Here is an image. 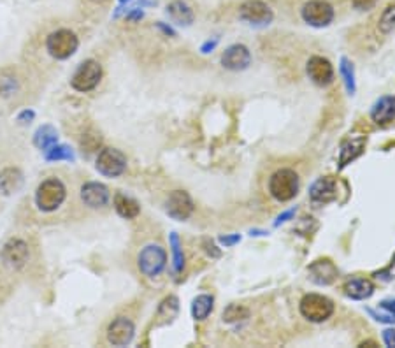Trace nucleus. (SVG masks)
<instances>
[{
    "label": "nucleus",
    "instance_id": "20e7f679",
    "mask_svg": "<svg viewBox=\"0 0 395 348\" xmlns=\"http://www.w3.org/2000/svg\"><path fill=\"white\" fill-rule=\"evenodd\" d=\"M79 39L72 30L60 29L50 34L46 39V50L57 60H67L78 51Z\"/></svg>",
    "mask_w": 395,
    "mask_h": 348
},
{
    "label": "nucleus",
    "instance_id": "c9c22d12",
    "mask_svg": "<svg viewBox=\"0 0 395 348\" xmlns=\"http://www.w3.org/2000/svg\"><path fill=\"white\" fill-rule=\"evenodd\" d=\"M36 118V113L32 109H23L22 113L18 114V121L20 123H30V121Z\"/></svg>",
    "mask_w": 395,
    "mask_h": 348
},
{
    "label": "nucleus",
    "instance_id": "b1692460",
    "mask_svg": "<svg viewBox=\"0 0 395 348\" xmlns=\"http://www.w3.org/2000/svg\"><path fill=\"white\" fill-rule=\"evenodd\" d=\"M114 210L118 211V215L123 218H135L139 213H141V206L135 199L132 197L125 196V194H116L114 196Z\"/></svg>",
    "mask_w": 395,
    "mask_h": 348
},
{
    "label": "nucleus",
    "instance_id": "e433bc0d",
    "mask_svg": "<svg viewBox=\"0 0 395 348\" xmlns=\"http://www.w3.org/2000/svg\"><path fill=\"white\" fill-rule=\"evenodd\" d=\"M204 246H206V252H208V255H211V257H220V255H222V252H220V250H218V246H216L213 241H209V239H206Z\"/></svg>",
    "mask_w": 395,
    "mask_h": 348
},
{
    "label": "nucleus",
    "instance_id": "4be33fe9",
    "mask_svg": "<svg viewBox=\"0 0 395 348\" xmlns=\"http://www.w3.org/2000/svg\"><path fill=\"white\" fill-rule=\"evenodd\" d=\"M344 294L349 299H355V301H363V299H369L374 294V285L367 278H352V280L346 281Z\"/></svg>",
    "mask_w": 395,
    "mask_h": 348
},
{
    "label": "nucleus",
    "instance_id": "423d86ee",
    "mask_svg": "<svg viewBox=\"0 0 395 348\" xmlns=\"http://www.w3.org/2000/svg\"><path fill=\"white\" fill-rule=\"evenodd\" d=\"M138 266L145 276H160L167 266V252L160 245H146L139 253Z\"/></svg>",
    "mask_w": 395,
    "mask_h": 348
},
{
    "label": "nucleus",
    "instance_id": "4c0bfd02",
    "mask_svg": "<svg viewBox=\"0 0 395 348\" xmlns=\"http://www.w3.org/2000/svg\"><path fill=\"white\" fill-rule=\"evenodd\" d=\"M383 341L387 347H395V330L394 329H387L383 330Z\"/></svg>",
    "mask_w": 395,
    "mask_h": 348
},
{
    "label": "nucleus",
    "instance_id": "7ed1b4c3",
    "mask_svg": "<svg viewBox=\"0 0 395 348\" xmlns=\"http://www.w3.org/2000/svg\"><path fill=\"white\" fill-rule=\"evenodd\" d=\"M269 192L278 203H288L299 194V176L292 169H279L269 180Z\"/></svg>",
    "mask_w": 395,
    "mask_h": 348
},
{
    "label": "nucleus",
    "instance_id": "ddd939ff",
    "mask_svg": "<svg viewBox=\"0 0 395 348\" xmlns=\"http://www.w3.org/2000/svg\"><path fill=\"white\" fill-rule=\"evenodd\" d=\"M0 255H2V260H4L9 267H13V269H20V267L25 266L27 260H29L30 255L29 245H27L23 239L11 238L4 245Z\"/></svg>",
    "mask_w": 395,
    "mask_h": 348
},
{
    "label": "nucleus",
    "instance_id": "a19ab883",
    "mask_svg": "<svg viewBox=\"0 0 395 348\" xmlns=\"http://www.w3.org/2000/svg\"><path fill=\"white\" fill-rule=\"evenodd\" d=\"M92 4H104V2H107V0H90Z\"/></svg>",
    "mask_w": 395,
    "mask_h": 348
},
{
    "label": "nucleus",
    "instance_id": "c85d7f7f",
    "mask_svg": "<svg viewBox=\"0 0 395 348\" xmlns=\"http://www.w3.org/2000/svg\"><path fill=\"white\" fill-rule=\"evenodd\" d=\"M248 316H250V309L241 304H230L223 312V322L234 323L239 322V320H246Z\"/></svg>",
    "mask_w": 395,
    "mask_h": 348
},
{
    "label": "nucleus",
    "instance_id": "2f4dec72",
    "mask_svg": "<svg viewBox=\"0 0 395 348\" xmlns=\"http://www.w3.org/2000/svg\"><path fill=\"white\" fill-rule=\"evenodd\" d=\"M380 30L383 34H390L395 30V6H390L383 11L380 18Z\"/></svg>",
    "mask_w": 395,
    "mask_h": 348
},
{
    "label": "nucleus",
    "instance_id": "f257e3e1",
    "mask_svg": "<svg viewBox=\"0 0 395 348\" xmlns=\"http://www.w3.org/2000/svg\"><path fill=\"white\" fill-rule=\"evenodd\" d=\"M23 95L22 74L13 67L0 69V113L11 109Z\"/></svg>",
    "mask_w": 395,
    "mask_h": 348
},
{
    "label": "nucleus",
    "instance_id": "dca6fc26",
    "mask_svg": "<svg viewBox=\"0 0 395 348\" xmlns=\"http://www.w3.org/2000/svg\"><path fill=\"white\" fill-rule=\"evenodd\" d=\"M251 53L244 44H232L222 55V65L229 71H244L250 67Z\"/></svg>",
    "mask_w": 395,
    "mask_h": 348
},
{
    "label": "nucleus",
    "instance_id": "f03ea898",
    "mask_svg": "<svg viewBox=\"0 0 395 348\" xmlns=\"http://www.w3.org/2000/svg\"><path fill=\"white\" fill-rule=\"evenodd\" d=\"M67 197V189L58 178H48L39 185L36 192V204L44 213L58 210Z\"/></svg>",
    "mask_w": 395,
    "mask_h": 348
},
{
    "label": "nucleus",
    "instance_id": "5701e85b",
    "mask_svg": "<svg viewBox=\"0 0 395 348\" xmlns=\"http://www.w3.org/2000/svg\"><path fill=\"white\" fill-rule=\"evenodd\" d=\"M23 187V174L22 170L16 169V167H8L0 173V190L6 194V196H13V194H18Z\"/></svg>",
    "mask_w": 395,
    "mask_h": 348
},
{
    "label": "nucleus",
    "instance_id": "2eb2a0df",
    "mask_svg": "<svg viewBox=\"0 0 395 348\" xmlns=\"http://www.w3.org/2000/svg\"><path fill=\"white\" fill-rule=\"evenodd\" d=\"M81 201L85 206L92 208V210H99V208H106L111 201L109 189L102 183L88 182L81 187Z\"/></svg>",
    "mask_w": 395,
    "mask_h": 348
},
{
    "label": "nucleus",
    "instance_id": "6ab92c4d",
    "mask_svg": "<svg viewBox=\"0 0 395 348\" xmlns=\"http://www.w3.org/2000/svg\"><path fill=\"white\" fill-rule=\"evenodd\" d=\"M370 118L374 123L377 125H387L390 121L395 120V97L387 95L381 97L380 100H376V104L370 109Z\"/></svg>",
    "mask_w": 395,
    "mask_h": 348
},
{
    "label": "nucleus",
    "instance_id": "c756f323",
    "mask_svg": "<svg viewBox=\"0 0 395 348\" xmlns=\"http://www.w3.org/2000/svg\"><path fill=\"white\" fill-rule=\"evenodd\" d=\"M170 248H173V257H174V271L180 274L185 267V255H183V248H181V241L180 238H178L176 232L170 234Z\"/></svg>",
    "mask_w": 395,
    "mask_h": 348
},
{
    "label": "nucleus",
    "instance_id": "393cba45",
    "mask_svg": "<svg viewBox=\"0 0 395 348\" xmlns=\"http://www.w3.org/2000/svg\"><path fill=\"white\" fill-rule=\"evenodd\" d=\"M57 142L58 132L57 128L51 127V125H43V127L37 128L36 134H34V145L39 149H43V152H46L48 148H51V146L57 145Z\"/></svg>",
    "mask_w": 395,
    "mask_h": 348
},
{
    "label": "nucleus",
    "instance_id": "7c9ffc66",
    "mask_svg": "<svg viewBox=\"0 0 395 348\" xmlns=\"http://www.w3.org/2000/svg\"><path fill=\"white\" fill-rule=\"evenodd\" d=\"M79 145H81L83 152L93 153L100 148V145H102V138H100L97 132H86V134H83Z\"/></svg>",
    "mask_w": 395,
    "mask_h": 348
},
{
    "label": "nucleus",
    "instance_id": "58836bf2",
    "mask_svg": "<svg viewBox=\"0 0 395 348\" xmlns=\"http://www.w3.org/2000/svg\"><path fill=\"white\" fill-rule=\"evenodd\" d=\"M380 306L383 309H388V312H390L391 315L395 316V299H394V301H383Z\"/></svg>",
    "mask_w": 395,
    "mask_h": 348
},
{
    "label": "nucleus",
    "instance_id": "aec40b11",
    "mask_svg": "<svg viewBox=\"0 0 395 348\" xmlns=\"http://www.w3.org/2000/svg\"><path fill=\"white\" fill-rule=\"evenodd\" d=\"M167 16L173 20V23H176L180 27H190L195 20L194 9L187 2H183V0H173L167 6Z\"/></svg>",
    "mask_w": 395,
    "mask_h": 348
},
{
    "label": "nucleus",
    "instance_id": "cd10ccee",
    "mask_svg": "<svg viewBox=\"0 0 395 348\" xmlns=\"http://www.w3.org/2000/svg\"><path fill=\"white\" fill-rule=\"evenodd\" d=\"M180 312V301L174 295H169L162 301L159 308V319H163V322H173Z\"/></svg>",
    "mask_w": 395,
    "mask_h": 348
},
{
    "label": "nucleus",
    "instance_id": "72a5a7b5",
    "mask_svg": "<svg viewBox=\"0 0 395 348\" xmlns=\"http://www.w3.org/2000/svg\"><path fill=\"white\" fill-rule=\"evenodd\" d=\"M377 0H352L353 8L359 9V11H369L376 6Z\"/></svg>",
    "mask_w": 395,
    "mask_h": 348
},
{
    "label": "nucleus",
    "instance_id": "0eeeda50",
    "mask_svg": "<svg viewBox=\"0 0 395 348\" xmlns=\"http://www.w3.org/2000/svg\"><path fill=\"white\" fill-rule=\"evenodd\" d=\"M100 79H102V65L97 60H86L79 65L78 71L72 76L71 86L76 92L86 93L95 90Z\"/></svg>",
    "mask_w": 395,
    "mask_h": 348
},
{
    "label": "nucleus",
    "instance_id": "f3484780",
    "mask_svg": "<svg viewBox=\"0 0 395 348\" xmlns=\"http://www.w3.org/2000/svg\"><path fill=\"white\" fill-rule=\"evenodd\" d=\"M337 267L332 260L328 259H320L314 260L309 267H307V274H309V280L316 285H330L334 283L335 278H337Z\"/></svg>",
    "mask_w": 395,
    "mask_h": 348
},
{
    "label": "nucleus",
    "instance_id": "6e6552de",
    "mask_svg": "<svg viewBox=\"0 0 395 348\" xmlns=\"http://www.w3.org/2000/svg\"><path fill=\"white\" fill-rule=\"evenodd\" d=\"M95 167L102 176L118 178L127 170V156L116 148H104L97 156Z\"/></svg>",
    "mask_w": 395,
    "mask_h": 348
},
{
    "label": "nucleus",
    "instance_id": "bb28decb",
    "mask_svg": "<svg viewBox=\"0 0 395 348\" xmlns=\"http://www.w3.org/2000/svg\"><path fill=\"white\" fill-rule=\"evenodd\" d=\"M44 159L48 162H58V160H69V162H72L74 160V152L69 146L58 145L57 142V145H53L44 152Z\"/></svg>",
    "mask_w": 395,
    "mask_h": 348
},
{
    "label": "nucleus",
    "instance_id": "f8f14e48",
    "mask_svg": "<svg viewBox=\"0 0 395 348\" xmlns=\"http://www.w3.org/2000/svg\"><path fill=\"white\" fill-rule=\"evenodd\" d=\"M135 336V326L127 316H118L107 327V341L113 347H127Z\"/></svg>",
    "mask_w": 395,
    "mask_h": 348
},
{
    "label": "nucleus",
    "instance_id": "39448f33",
    "mask_svg": "<svg viewBox=\"0 0 395 348\" xmlns=\"http://www.w3.org/2000/svg\"><path fill=\"white\" fill-rule=\"evenodd\" d=\"M299 309L304 319L309 320V322L320 323L330 319L332 313H334V302L328 297H325V295L307 294L300 299Z\"/></svg>",
    "mask_w": 395,
    "mask_h": 348
},
{
    "label": "nucleus",
    "instance_id": "1a4fd4ad",
    "mask_svg": "<svg viewBox=\"0 0 395 348\" xmlns=\"http://www.w3.org/2000/svg\"><path fill=\"white\" fill-rule=\"evenodd\" d=\"M300 15L307 25L323 29V27L330 25L334 20V8L325 0H309L307 4H304Z\"/></svg>",
    "mask_w": 395,
    "mask_h": 348
},
{
    "label": "nucleus",
    "instance_id": "f704fd0d",
    "mask_svg": "<svg viewBox=\"0 0 395 348\" xmlns=\"http://www.w3.org/2000/svg\"><path fill=\"white\" fill-rule=\"evenodd\" d=\"M377 278H381V280H391V278H395V267H394V260H391L390 266L387 267L384 271H381V273H376Z\"/></svg>",
    "mask_w": 395,
    "mask_h": 348
},
{
    "label": "nucleus",
    "instance_id": "4468645a",
    "mask_svg": "<svg viewBox=\"0 0 395 348\" xmlns=\"http://www.w3.org/2000/svg\"><path fill=\"white\" fill-rule=\"evenodd\" d=\"M307 76L318 86H328L334 81V67L323 57H311L306 65Z\"/></svg>",
    "mask_w": 395,
    "mask_h": 348
},
{
    "label": "nucleus",
    "instance_id": "9d476101",
    "mask_svg": "<svg viewBox=\"0 0 395 348\" xmlns=\"http://www.w3.org/2000/svg\"><path fill=\"white\" fill-rule=\"evenodd\" d=\"M239 18L250 25L265 27L272 22L274 15L272 9L262 0H246L239 8Z\"/></svg>",
    "mask_w": 395,
    "mask_h": 348
},
{
    "label": "nucleus",
    "instance_id": "ea45409f",
    "mask_svg": "<svg viewBox=\"0 0 395 348\" xmlns=\"http://www.w3.org/2000/svg\"><path fill=\"white\" fill-rule=\"evenodd\" d=\"M222 241L225 243V245H234V243L239 241V236H234V238H222Z\"/></svg>",
    "mask_w": 395,
    "mask_h": 348
},
{
    "label": "nucleus",
    "instance_id": "a878e982",
    "mask_svg": "<svg viewBox=\"0 0 395 348\" xmlns=\"http://www.w3.org/2000/svg\"><path fill=\"white\" fill-rule=\"evenodd\" d=\"M215 308V299L209 294H201L194 299L192 302V316L195 320H204L208 319L209 313Z\"/></svg>",
    "mask_w": 395,
    "mask_h": 348
},
{
    "label": "nucleus",
    "instance_id": "a211bd4d",
    "mask_svg": "<svg viewBox=\"0 0 395 348\" xmlns=\"http://www.w3.org/2000/svg\"><path fill=\"white\" fill-rule=\"evenodd\" d=\"M309 197L316 204H328L337 197V183L330 176L316 180L309 190Z\"/></svg>",
    "mask_w": 395,
    "mask_h": 348
},
{
    "label": "nucleus",
    "instance_id": "9b49d317",
    "mask_svg": "<svg viewBox=\"0 0 395 348\" xmlns=\"http://www.w3.org/2000/svg\"><path fill=\"white\" fill-rule=\"evenodd\" d=\"M166 213L178 222L188 220L194 213V201L185 190H174L166 199Z\"/></svg>",
    "mask_w": 395,
    "mask_h": 348
},
{
    "label": "nucleus",
    "instance_id": "412c9836",
    "mask_svg": "<svg viewBox=\"0 0 395 348\" xmlns=\"http://www.w3.org/2000/svg\"><path fill=\"white\" fill-rule=\"evenodd\" d=\"M363 148H366V138H362V135L360 138H352L346 142H342L341 152H339V167L342 169V167L352 163L355 159H359L363 153Z\"/></svg>",
    "mask_w": 395,
    "mask_h": 348
},
{
    "label": "nucleus",
    "instance_id": "473e14b6",
    "mask_svg": "<svg viewBox=\"0 0 395 348\" xmlns=\"http://www.w3.org/2000/svg\"><path fill=\"white\" fill-rule=\"evenodd\" d=\"M341 74L342 78H344L346 90H348L349 95H353V93H355V74H353L352 64H349L346 58H342L341 60Z\"/></svg>",
    "mask_w": 395,
    "mask_h": 348
}]
</instances>
